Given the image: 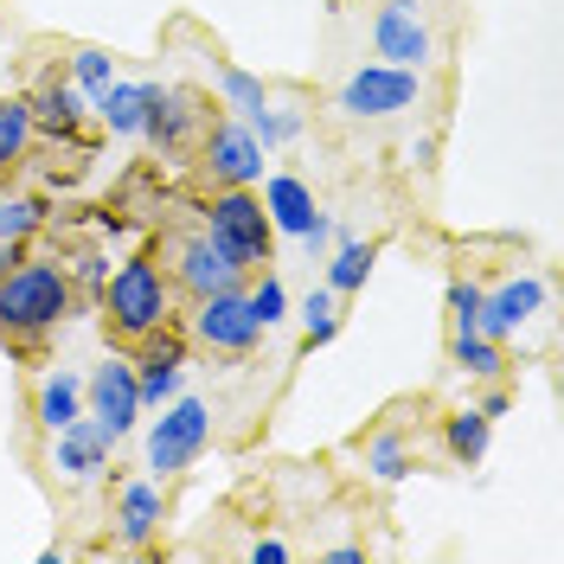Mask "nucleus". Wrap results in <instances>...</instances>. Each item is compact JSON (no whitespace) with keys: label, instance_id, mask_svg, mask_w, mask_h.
<instances>
[{"label":"nucleus","instance_id":"f257e3e1","mask_svg":"<svg viewBox=\"0 0 564 564\" xmlns=\"http://www.w3.org/2000/svg\"><path fill=\"white\" fill-rule=\"evenodd\" d=\"M70 270L65 263H13L7 276H0V340L20 352H33L58 321L70 315Z\"/></svg>","mask_w":564,"mask_h":564},{"label":"nucleus","instance_id":"f03ea898","mask_svg":"<svg viewBox=\"0 0 564 564\" xmlns=\"http://www.w3.org/2000/svg\"><path fill=\"white\" fill-rule=\"evenodd\" d=\"M97 302H104L109 340L135 347L141 334H154V327H167V321H174V282H167V270H161V257H154V250H135L116 276H104Z\"/></svg>","mask_w":564,"mask_h":564},{"label":"nucleus","instance_id":"7ed1b4c3","mask_svg":"<svg viewBox=\"0 0 564 564\" xmlns=\"http://www.w3.org/2000/svg\"><path fill=\"white\" fill-rule=\"evenodd\" d=\"M199 212H206V231L231 250V263H238L245 276L250 270H270L276 231H270V212H263V199H257L250 186H212V199Z\"/></svg>","mask_w":564,"mask_h":564},{"label":"nucleus","instance_id":"20e7f679","mask_svg":"<svg viewBox=\"0 0 564 564\" xmlns=\"http://www.w3.org/2000/svg\"><path fill=\"white\" fill-rule=\"evenodd\" d=\"M263 334H270V327L257 321L245 282H238V289H212V295H199L193 315H186V340L206 347V352H218V359H245Z\"/></svg>","mask_w":564,"mask_h":564},{"label":"nucleus","instance_id":"39448f33","mask_svg":"<svg viewBox=\"0 0 564 564\" xmlns=\"http://www.w3.org/2000/svg\"><path fill=\"white\" fill-rule=\"evenodd\" d=\"M212 443V411L199 404V398H167L161 404V417H154V430H148V468L167 481V475H186L193 462L206 456Z\"/></svg>","mask_w":564,"mask_h":564},{"label":"nucleus","instance_id":"423d86ee","mask_svg":"<svg viewBox=\"0 0 564 564\" xmlns=\"http://www.w3.org/2000/svg\"><path fill=\"white\" fill-rule=\"evenodd\" d=\"M161 270H167V282H174L180 295H193V302L212 295V289H238V282H245V270L231 263V250L218 245L206 225H199V231H174Z\"/></svg>","mask_w":564,"mask_h":564},{"label":"nucleus","instance_id":"0eeeda50","mask_svg":"<svg viewBox=\"0 0 564 564\" xmlns=\"http://www.w3.org/2000/svg\"><path fill=\"white\" fill-rule=\"evenodd\" d=\"M417 97H423V70L372 58V65H359L347 84H340V116H352V122H386L398 109H411Z\"/></svg>","mask_w":564,"mask_h":564},{"label":"nucleus","instance_id":"6e6552de","mask_svg":"<svg viewBox=\"0 0 564 564\" xmlns=\"http://www.w3.org/2000/svg\"><path fill=\"white\" fill-rule=\"evenodd\" d=\"M372 52H379L386 65H404V70L430 65L436 39H430V26H423L417 0H386V7L372 13Z\"/></svg>","mask_w":564,"mask_h":564},{"label":"nucleus","instance_id":"1a4fd4ad","mask_svg":"<svg viewBox=\"0 0 564 564\" xmlns=\"http://www.w3.org/2000/svg\"><path fill=\"white\" fill-rule=\"evenodd\" d=\"M141 135L154 141V154H186V141L206 135V104H199L193 90H161V84H148Z\"/></svg>","mask_w":564,"mask_h":564},{"label":"nucleus","instance_id":"9d476101","mask_svg":"<svg viewBox=\"0 0 564 564\" xmlns=\"http://www.w3.org/2000/svg\"><path fill=\"white\" fill-rule=\"evenodd\" d=\"M199 161H206L212 186H257L263 180V148L245 122H206Z\"/></svg>","mask_w":564,"mask_h":564},{"label":"nucleus","instance_id":"9b49d317","mask_svg":"<svg viewBox=\"0 0 564 564\" xmlns=\"http://www.w3.org/2000/svg\"><path fill=\"white\" fill-rule=\"evenodd\" d=\"M90 417L104 423L109 436L122 443L129 430L141 423V386H135V359H104L97 372H90Z\"/></svg>","mask_w":564,"mask_h":564},{"label":"nucleus","instance_id":"f8f14e48","mask_svg":"<svg viewBox=\"0 0 564 564\" xmlns=\"http://www.w3.org/2000/svg\"><path fill=\"white\" fill-rule=\"evenodd\" d=\"M26 109H33V129H45L52 141H65V148H77V154H90V135H84V97L70 90L58 70H45L33 84V97H26Z\"/></svg>","mask_w":564,"mask_h":564},{"label":"nucleus","instance_id":"ddd939ff","mask_svg":"<svg viewBox=\"0 0 564 564\" xmlns=\"http://www.w3.org/2000/svg\"><path fill=\"white\" fill-rule=\"evenodd\" d=\"M109 449H116V436L97 417H70L65 430H52V462L65 481H97L109 468Z\"/></svg>","mask_w":564,"mask_h":564},{"label":"nucleus","instance_id":"4468645a","mask_svg":"<svg viewBox=\"0 0 564 564\" xmlns=\"http://www.w3.org/2000/svg\"><path fill=\"white\" fill-rule=\"evenodd\" d=\"M539 308H545V276H507L500 289H481V334L513 340Z\"/></svg>","mask_w":564,"mask_h":564},{"label":"nucleus","instance_id":"2eb2a0df","mask_svg":"<svg viewBox=\"0 0 564 564\" xmlns=\"http://www.w3.org/2000/svg\"><path fill=\"white\" fill-rule=\"evenodd\" d=\"M257 199H263V212H270V231H289V238H302V231L321 218L308 180H295V174H270Z\"/></svg>","mask_w":564,"mask_h":564},{"label":"nucleus","instance_id":"dca6fc26","mask_svg":"<svg viewBox=\"0 0 564 564\" xmlns=\"http://www.w3.org/2000/svg\"><path fill=\"white\" fill-rule=\"evenodd\" d=\"M449 366L468 372V379H507V340H494L481 327H468V334H449Z\"/></svg>","mask_w":564,"mask_h":564},{"label":"nucleus","instance_id":"f3484780","mask_svg":"<svg viewBox=\"0 0 564 564\" xmlns=\"http://www.w3.org/2000/svg\"><path fill=\"white\" fill-rule=\"evenodd\" d=\"M33 417L45 423V430H65L70 417H84V379L77 372H45L39 379V404H33Z\"/></svg>","mask_w":564,"mask_h":564},{"label":"nucleus","instance_id":"a211bd4d","mask_svg":"<svg viewBox=\"0 0 564 564\" xmlns=\"http://www.w3.org/2000/svg\"><path fill=\"white\" fill-rule=\"evenodd\" d=\"M488 436H494V417H481L475 404L443 417V449H449V462H462V468H475V462L488 456Z\"/></svg>","mask_w":564,"mask_h":564},{"label":"nucleus","instance_id":"6ab92c4d","mask_svg":"<svg viewBox=\"0 0 564 564\" xmlns=\"http://www.w3.org/2000/svg\"><path fill=\"white\" fill-rule=\"evenodd\" d=\"M97 122H104L109 135H141V116H148V84H109L104 97H97Z\"/></svg>","mask_w":564,"mask_h":564},{"label":"nucleus","instance_id":"aec40b11","mask_svg":"<svg viewBox=\"0 0 564 564\" xmlns=\"http://www.w3.org/2000/svg\"><path fill=\"white\" fill-rule=\"evenodd\" d=\"M116 520H122V545H148V539L161 532V488H154V481H129Z\"/></svg>","mask_w":564,"mask_h":564},{"label":"nucleus","instance_id":"412c9836","mask_svg":"<svg viewBox=\"0 0 564 564\" xmlns=\"http://www.w3.org/2000/svg\"><path fill=\"white\" fill-rule=\"evenodd\" d=\"M334 238H340V250L327 257V289H334V295H359L366 276H372V257H379V250L347 238V231H334Z\"/></svg>","mask_w":564,"mask_h":564},{"label":"nucleus","instance_id":"4be33fe9","mask_svg":"<svg viewBox=\"0 0 564 564\" xmlns=\"http://www.w3.org/2000/svg\"><path fill=\"white\" fill-rule=\"evenodd\" d=\"M411 468H417V449H411L404 430H379V436L366 443V475H372V481H404Z\"/></svg>","mask_w":564,"mask_h":564},{"label":"nucleus","instance_id":"5701e85b","mask_svg":"<svg viewBox=\"0 0 564 564\" xmlns=\"http://www.w3.org/2000/svg\"><path fill=\"white\" fill-rule=\"evenodd\" d=\"M26 148H33V109L26 97H0V174L26 161Z\"/></svg>","mask_w":564,"mask_h":564},{"label":"nucleus","instance_id":"b1692460","mask_svg":"<svg viewBox=\"0 0 564 564\" xmlns=\"http://www.w3.org/2000/svg\"><path fill=\"white\" fill-rule=\"evenodd\" d=\"M33 231H45V199H33V193H0V245H26Z\"/></svg>","mask_w":564,"mask_h":564},{"label":"nucleus","instance_id":"393cba45","mask_svg":"<svg viewBox=\"0 0 564 564\" xmlns=\"http://www.w3.org/2000/svg\"><path fill=\"white\" fill-rule=\"evenodd\" d=\"M70 77H77V97H84V104H97L109 84H116V58H109L104 45H84V52L70 58Z\"/></svg>","mask_w":564,"mask_h":564},{"label":"nucleus","instance_id":"a878e982","mask_svg":"<svg viewBox=\"0 0 564 564\" xmlns=\"http://www.w3.org/2000/svg\"><path fill=\"white\" fill-rule=\"evenodd\" d=\"M218 97L238 109V116H250V109L270 104V84H263V77H250L245 65H218Z\"/></svg>","mask_w":564,"mask_h":564},{"label":"nucleus","instance_id":"bb28decb","mask_svg":"<svg viewBox=\"0 0 564 564\" xmlns=\"http://www.w3.org/2000/svg\"><path fill=\"white\" fill-rule=\"evenodd\" d=\"M245 129L250 135H257V148H263V154H270V148H282V141H295L302 135V116H295V109H250L245 116Z\"/></svg>","mask_w":564,"mask_h":564},{"label":"nucleus","instance_id":"cd10ccee","mask_svg":"<svg viewBox=\"0 0 564 564\" xmlns=\"http://www.w3.org/2000/svg\"><path fill=\"white\" fill-rule=\"evenodd\" d=\"M302 334H308V347H327V340L340 334V295H334V289H315V295L302 302Z\"/></svg>","mask_w":564,"mask_h":564},{"label":"nucleus","instance_id":"c85d7f7f","mask_svg":"<svg viewBox=\"0 0 564 564\" xmlns=\"http://www.w3.org/2000/svg\"><path fill=\"white\" fill-rule=\"evenodd\" d=\"M245 295H250V308H257V321H263V327H276V321L289 315V289H282L270 270H257V289H245Z\"/></svg>","mask_w":564,"mask_h":564},{"label":"nucleus","instance_id":"c756f323","mask_svg":"<svg viewBox=\"0 0 564 564\" xmlns=\"http://www.w3.org/2000/svg\"><path fill=\"white\" fill-rule=\"evenodd\" d=\"M481 327V289L475 282H449V334Z\"/></svg>","mask_w":564,"mask_h":564},{"label":"nucleus","instance_id":"7c9ffc66","mask_svg":"<svg viewBox=\"0 0 564 564\" xmlns=\"http://www.w3.org/2000/svg\"><path fill=\"white\" fill-rule=\"evenodd\" d=\"M475 411H481V417H507V411H513V391H507L500 379H494V391L481 398V404H475Z\"/></svg>","mask_w":564,"mask_h":564},{"label":"nucleus","instance_id":"2f4dec72","mask_svg":"<svg viewBox=\"0 0 564 564\" xmlns=\"http://www.w3.org/2000/svg\"><path fill=\"white\" fill-rule=\"evenodd\" d=\"M250 564H289V545L282 539H257L250 545Z\"/></svg>","mask_w":564,"mask_h":564},{"label":"nucleus","instance_id":"473e14b6","mask_svg":"<svg viewBox=\"0 0 564 564\" xmlns=\"http://www.w3.org/2000/svg\"><path fill=\"white\" fill-rule=\"evenodd\" d=\"M302 245H308V257H321V250L334 245V225H327V218H315V225L302 231Z\"/></svg>","mask_w":564,"mask_h":564},{"label":"nucleus","instance_id":"72a5a7b5","mask_svg":"<svg viewBox=\"0 0 564 564\" xmlns=\"http://www.w3.org/2000/svg\"><path fill=\"white\" fill-rule=\"evenodd\" d=\"M70 270H77V276L90 282V289H104V276H109V270H104V257H77Z\"/></svg>","mask_w":564,"mask_h":564},{"label":"nucleus","instance_id":"f704fd0d","mask_svg":"<svg viewBox=\"0 0 564 564\" xmlns=\"http://www.w3.org/2000/svg\"><path fill=\"white\" fill-rule=\"evenodd\" d=\"M366 558V545H334V552H327V564H359Z\"/></svg>","mask_w":564,"mask_h":564},{"label":"nucleus","instance_id":"c9c22d12","mask_svg":"<svg viewBox=\"0 0 564 564\" xmlns=\"http://www.w3.org/2000/svg\"><path fill=\"white\" fill-rule=\"evenodd\" d=\"M20 257H26V245H0V276H7V270H13Z\"/></svg>","mask_w":564,"mask_h":564}]
</instances>
